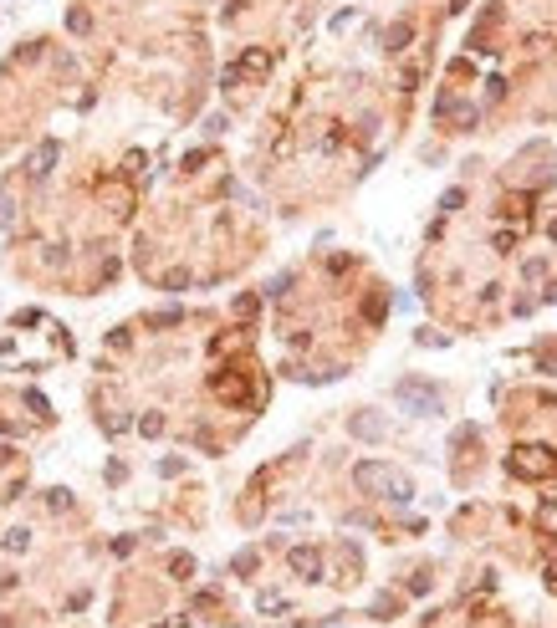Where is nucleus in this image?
I'll return each mask as SVG.
<instances>
[{
  "mask_svg": "<svg viewBox=\"0 0 557 628\" xmlns=\"http://www.w3.org/2000/svg\"><path fill=\"white\" fill-rule=\"evenodd\" d=\"M358 485L363 490H389V501H409V481L404 475H394V470H383V465H358Z\"/></svg>",
  "mask_w": 557,
  "mask_h": 628,
  "instance_id": "obj_1",
  "label": "nucleus"
},
{
  "mask_svg": "<svg viewBox=\"0 0 557 628\" xmlns=\"http://www.w3.org/2000/svg\"><path fill=\"white\" fill-rule=\"evenodd\" d=\"M511 470H517V475H527V481H532V475H547V470H552V460H547V449L527 445V449H517V454H511Z\"/></svg>",
  "mask_w": 557,
  "mask_h": 628,
  "instance_id": "obj_2",
  "label": "nucleus"
}]
</instances>
